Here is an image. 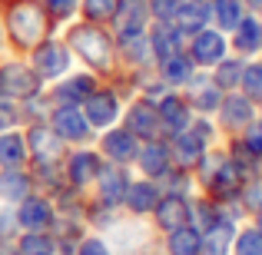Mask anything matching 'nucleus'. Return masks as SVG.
<instances>
[{
	"instance_id": "nucleus-1",
	"label": "nucleus",
	"mask_w": 262,
	"mask_h": 255,
	"mask_svg": "<svg viewBox=\"0 0 262 255\" xmlns=\"http://www.w3.org/2000/svg\"><path fill=\"white\" fill-rule=\"evenodd\" d=\"M7 13V30H10L13 43L30 50L40 40H47V30H53V20L47 17L43 4L40 0H13L4 7Z\"/></svg>"
},
{
	"instance_id": "nucleus-2",
	"label": "nucleus",
	"mask_w": 262,
	"mask_h": 255,
	"mask_svg": "<svg viewBox=\"0 0 262 255\" xmlns=\"http://www.w3.org/2000/svg\"><path fill=\"white\" fill-rule=\"evenodd\" d=\"M67 37H70V47L77 50V57L83 60L86 66H93V70H110L116 43L110 40V33L103 30V24H90V20L73 24Z\"/></svg>"
},
{
	"instance_id": "nucleus-3",
	"label": "nucleus",
	"mask_w": 262,
	"mask_h": 255,
	"mask_svg": "<svg viewBox=\"0 0 262 255\" xmlns=\"http://www.w3.org/2000/svg\"><path fill=\"white\" fill-rule=\"evenodd\" d=\"M40 83L43 80L27 63H4L0 66V96H7V100H30V96L40 93Z\"/></svg>"
},
{
	"instance_id": "nucleus-4",
	"label": "nucleus",
	"mask_w": 262,
	"mask_h": 255,
	"mask_svg": "<svg viewBox=\"0 0 262 255\" xmlns=\"http://www.w3.org/2000/svg\"><path fill=\"white\" fill-rule=\"evenodd\" d=\"M33 70L40 80H57L70 70V50L60 40H40L33 47Z\"/></svg>"
},
{
	"instance_id": "nucleus-5",
	"label": "nucleus",
	"mask_w": 262,
	"mask_h": 255,
	"mask_svg": "<svg viewBox=\"0 0 262 255\" xmlns=\"http://www.w3.org/2000/svg\"><path fill=\"white\" fill-rule=\"evenodd\" d=\"M24 140H27V153H33L37 166H53L63 153V140L53 133L50 123H33Z\"/></svg>"
},
{
	"instance_id": "nucleus-6",
	"label": "nucleus",
	"mask_w": 262,
	"mask_h": 255,
	"mask_svg": "<svg viewBox=\"0 0 262 255\" xmlns=\"http://www.w3.org/2000/svg\"><path fill=\"white\" fill-rule=\"evenodd\" d=\"M50 126H53V133L67 143H86L90 133H93V126H90L86 113L80 106H57L50 113Z\"/></svg>"
},
{
	"instance_id": "nucleus-7",
	"label": "nucleus",
	"mask_w": 262,
	"mask_h": 255,
	"mask_svg": "<svg viewBox=\"0 0 262 255\" xmlns=\"http://www.w3.org/2000/svg\"><path fill=\"white\" fill-rule=\"evenodd\" d=\"M192 43H189V60L196 66H216L219 60L226 57V37L219 30H209L203 27L199 33H192Z\"/></svg>"
},
{
	"instance_id": "nucleus-8",
	"label": "nucleus",
	"mask_w": 262,
	"mask_h": 255,
	"mask_svg": "<svg viewBox=\"0 0 262 255\" xmlns=\"http://www.w3.org/2000/svg\"><path fill=\"white\" fill-rule=\"evenodd\" d=\"M126 129L136 136V140L149 143V140H160V113H156V103H149L146 96L143 100H136L133 106H129L126 113Z\"/></svg>"
},
{
	"instance_id": "nucleus-9",
	"label": "nucleus",
	"mask_w": 262,
	"mask_h": 255,
	"mask_svg": "<svg viewBox=\"0 0 262 255\" xmlns=\"http://www.w3.org/2000/svg\"><path fill=\"white\" fill-rule=\"evenodd\" d=\"M17 225L27 232H47L53 225V205L43 196H27L24 202H17Z\"/></svg>"
},
{
	"instance_id": "nucleus-10",
	"label": "nucleus",
	"mask_w": 262,
	"mask_h": 255,
	"mask_svg": "<svg viewBox=\"0 0 262 255\" xmlns=\"http://www.w3.org/2000/svg\"><path fill=\"white\" fill-rule=\"evenodd\" d=\"M83 113H86V120H90L93 129L113 126L116 116H120V100H116L113 89H93L83 100Z\"/></svg>"
},
{
	"instance_id": "nucleus-11",
	"label": "nucleus",
	"mask_w": 262,
	"mask_h": 255,
	"mask_svg": "<svg viewBox=\"0 0 262 255\" xmlns=\"http://www.w3.org/2000/svg\"><path fill=\"white\" fill-rule=\"evenodd\" d=\"M189 109L192 106L183 100V96L166 93L160 103H156V113H160V129L166 136H176V133H183V129H189V123H192Z\"/></svg>"
},
{
	"instance_id": "nucleus-12",
	"label": "nucleus",
	"mask_w": 262,
	"mask_h": 255,
	"mask_svg": "<svg viewBox=\"0 0 262 255\" xmlns=\"http://www.w3.org/2000/svg\"><path fill=\"white\" fill-rule=\"evenodd\" d=\"M126 186H129V176L123 166H103L100 176H96V189H100V205L103 209H116L123 205V196H126Z\"/></svg>"
},
{
	"instance_id": "nucleus-13",
	"label": "nucleus",
	"mask_w": 262,
	"mask_h": 255,
	"mask_svg": "<svg viewBox=\"0 0 262 255\" xmlns=\"http://www.w3.org/2000/svg\"><path fill=\"white\" fill-rule=\"evenodd\" d=\"M100 149H103V156H106V159L116 163V166H126V163H136L140 140H136L126 126H123V129H110V133L100 140Z\"/></svg>"
},
{
	"instance_id": "nucleus-14",
	"label": "nucleus",
	"mask_w": 262,
	"mask_h": 255,
	"mask_svg": "<svg viewBox=\"0 0 262 255\" xmlns=\"http://www.w3.org/2000/svg\"><path fill=\"white\" fill-rule=\"evenodd\" d=\"M136 166L146 172V179H163L169 169H173V153H169V143L149 140L146 146H140V153H136Z\"/></svg>"
},
{
	"instance_id": "nucleus-15",
	"label": "nucleus",
	"mask_w": 262,
	"mask_h": 255,
	"mask_svg": "<svg viewBox=\"0 0 262 255\" xmlns=\"http://www.w3.org/2000/svg\"><path fill=\"white\" fill-rule=\"evenodd\" d=\"M212 20V7L209 0H179V10L173 17V27L183 37H192V33H199L203 27H209Z\"/></svg>"
},
{
	"instance_id": "nucleus-16",
	"label": "nucleus",
	"mask_w": 262,
	"mask_h": 255,
	"mask_svg": "<svg viewBox=\"0 0 262 255\" xmlns=\"http://www.w3.org/2000/svg\"><path fill=\"white\" fill-rule=\"evenodd\" d=\"M169 153H173V163L179 169H192V166H199V159L206 156V143L199 140L192 129H183V133L169 136Z\"/></svg>"
},
{
	"instance_id": "nucleus-17",
	"label": "nucleus",
	"mask_w": 262,
	"mask_h": 255,
	"mask_svg": "<svg viewBox=\"0 0 262 255\" xmlns=\"http://www.w3.org/2000/svg\"><path fill=\"white\" fill-rule=\"evenodd\" d=\"M153 216H156V225H160L163 232H173V229H179V225H186L192 219L186 196H169V192H163V196H160Z\"/></svg>"
},
{
	"instance_id": "nucleus-18",
	"label": "nucleus",
	"mask_w": 262,
	"mask_h": 255,
	"mask_svg": "<svg viewBox=\"0 0 262 255\" xmlns=\"http://www.w3.org/2000/svg\"><path fill=\"white\" fill-rule=\"evenodd\" d=\"M100 169H103L100 153H93V149H80V153H73L70 163H67V179H70L73 189H83V186L96 182Z\"/></svg>"
},
{
	"instance_id": "nucleus-19",
	"label": "nucleus",
	"mask_w": 262,
	"mask_h": 255,
	"mask_svg": "<svg viewBox=\"0 0 262 255\" xmlns=\"http://www.w3.org/2000/svg\"><path fill=\"white\" fill-rule=\"evenodd\" d=\"M160 196H163V189L153 182V179H140V182H129V186H126L123 205H126L129 212H136V216H146V212L156 209Z\"/></svg>"
},
{
	"instance_id": "nucleus-20",
	"label": "nucleus",
	"mask_w": 262,
	"mask_h": 255,
	"mask_svg": "<svg viewBox=\"0 0 262 255\" xmlns=\"http://www.w3.org/2000/svg\"><path fill=\"white\" fill-rule=\"evenodd\" d=\"M149 50H153V60L160 63V60H166V57H173V53L183 50V33L176 30L173 24H156L153 20V27H149Z\"/></svg>"
},
{
	"instance_id": "nucleus-21",
	"label": "nucleus",
	"mask_w": 262,
	"mask_h": 255,
	"mask_svg": "<svg viewBox=\"0 0 262 255\" xmlns=\"http://www.w3.org/2000/svg\"><path fill=\"white\" fill-rule=\"evenodd\" d=\"M186 86H189L186 103H189L192 109H199V113H216V109H219V103H223V89L212 83V80H206V77L196 73Z\"/></svg>"
},
{
	"instance_id": "nucleus-22",
	"label": "nucleus",
	"mask_w": 262,
	"mask_h": 255,
	"mask_svg": "<svg viewBox=\"0 0 262 255\" xmlns=\"http://www.w3.org/2000/svg\"><path fill=\"white\" fill-rule=\"evenodd\" d=\"M116 27V33H140L146 30L149 24V10H146V0H123L116 17L110 20Z\"/></svg>"
},
{
	"instance_id": "nucleus-23",
	"label": "nucleus",
	"mask_w": 262,
	"mask_h": 255,
	"mask_svg": "<svg viewBox=\"0 0 262 255\" xmlns=\"http://www.w3.org/2000/svg\"><path fill=\"white\" fill-rule=\"evenodd\" d=\"M93 89H96V80L90 77V73H80V77L63 80V83L53 89V103H57V106H80Z\"/></svg>"
},
{
	"instance_id": "nucleus-24",
	"label": "nucleus",
	"mask_w": 262,
	"mask_h": 255,
	"mask_svg": "<svg viewBox=\"0 0 262 255\" xmlns=\"http://www.w3.org/2000/svg\"><path fill=\"white\" fill-rule=\"evenodd\" d=\"M160 77L166 86H186L192 77H196V63L189 60V53H173V57L160 60Z\"/></svg>"
},
{
	"instance_id": "nucleus-25",
	"label": "nucleus",
	"mask_w": 262,
	"mask_h": 255,
	"mask_svg": "<svg viewBox=\"0 0 262 255\" xmlns=\"http://www.w3.org/2000/svg\"><path fill=\"white\" fill-rule=\"evenodd\" d=\"M219 113H223V126L229 129H246L252 123V100L249 96H223V103H219Z\"/></svg>"
},
{
	"instance_id": "nucleus-26",
	"label": "nucleus",
	"mask_w": 262,
	"mask_h": 255,
	"mask_svg": "<svg viewBox=\"0 0 262 255\" xmlns=\"http://www.w3.org/2000/svg\"><path fill=\"white\" fill-rule=\"evenodd\" d=\"M232 232H236V225H232L229 216H223V219H216L212 225H206L203 255H226V252H229V242H232Z\"/></svg>"
},
{
	"instance_id": "nucleus-27",
	"label": "nucleus",
	"mask_w": 262,
	"mask_h": 255,
	"mask_svg": "<svg viewBox=\"0 0 262 255\" xmlns=\"http://www.w3.org/2000/svg\"><path fill=\"white\" fill-rule=\"evenodd\" d=\"M30 182L33 179L27 176L24 169H4L0 172V199L10 202V205L24 202V199L30 196Z\"/></svg>"
},
{
	"instance_id": "nucleus-28",
	"label": "nucleus",
	"mask_w": 262,
	"mask_h": 255,
	"mask_svg": "<svg viewBox=\"0 0 262 255\" xmlns=\"http://www.w3.org/2000/svg\"><path fill=\"white\" fill-rule=\"evenodd\" d=\"M232 33H236V37H232V47H236L239 53H259L262 50V20L256 13H252V17H243Z\"/></svg>"
},
{
	"instance_id": "nucleus-29",
	"label": "nucleus",
	"mask_w": 262,
	"mask_h": 255,
	"mask_svg": "<svg viewBox=\"0 0 262 255\" xmlns=\"http://www.w3.org/2000/svg\"><path fill=\"white\" fill-rule=\"evenodd\" d=\"M27 140L20 133H0V166L4 169H24L27 163Z\"/></svg>"
},
{
	"instance_id": "nucleus-30",
	"label": "nucleus",
	"mask_w": 262,
	"mask_h": 255,
	"mask_svg": "<svg viewBox=\"0 0 262 255\" xmlns=\"http://www.w3.org/2000/svg\"><path fill=\"white\" fill-rule=\"evenodd\" d=\"M169 255H203V236L189 222L169 232Z\"/></svg>"
},
{
	"instance_id": "nucleus-31",
	"label": "nucleus",
	"mask_w": 262,
	"mask_h": 255,
	"mask_svg": "<svg viewBox=\"0 0 262 255\" xmlns=\"http://www.w3.org/2000/svg\"><path fill=\"white\" fill-rule=\"evenodd\" d=\"M209 7H212V20L219 24V30H236L239 20L246 17L243 0H209Z\"/></svg>"
},
{
	"instance_id": "nucleus-32",
	"label": "nucleus",
	"mask_w": 262,
	"mask_h": 255,
	"mask_svg": "<svg viewBox=\"0 0 262 255\" xmlns=\"http://www.w3.org/2000/svg\"><path fill=\"white\" fill-rule=\"evenodd\" d=\"M120 4L123 0H80V13L90 24H110L120 10Z\"/></svg>"
},
{
	"instance_id": "nucleus-33",
	"label": "nucleus",
	"mask_w": 262,
	"mask_h": 255,
	"mask_svg": "<svg viewBox=\"0 0 262 255\" xmlns=\"http://www.w3.org/2000/svg\"><path fill=\"white\" fill-rule=\"evenodd\" d=\"M243 70H246V63L243 60H219L216 63V73H212V83H216L219 89H236L239 86V80H243Z\"/></svg>"
},
{
	"instance_id": "nucleus-34",
	"label": "nucleus",
	"mask_w": 262,
	"mask_h": 255,
	"mask_svg": "<svg viewBox=\"0 0 262 255\" xmlns=\"http://www.w3.org/2000/svg\"><path fill=\"white\" fill-rule=\"evenodd\" d=\"M20 255H53V239L47 232H27L17 245Z\"/></svg>"
},
{
	"instance_id": "nucleus-35",
	"label": "nucleus",
	"mask_w": 262,
	"mask_h": 255,
	"mask_svg": "<svg viewBox=\"0 0 262 255\" xmlns=\"http://www.w3.org/2000/svg\"><path fill=\"white\" fill-rule=\"evenodd\" d=\"M47 10V17L53 20V24H60V20H70L73 13L80 10V0H40Z\"/></svg>"
},
{
	"instance_id": "nucleus-36",
	"label": "nucleus",
	"mask_w": 262,
	"mask_h": 255,
	"mask_svg": "<svg viewBox=\"0 0 262 255\" xmlns=\"http://www.w3.org/2000/svg\"><path fill=\"white\" fill-rule=\"evenodd\" d=\"M239 86L246 89L249 100H262V63H249V66H246Z\"/></svg>"
},
{
	"instance_id": "nucleus-37",
	"label": "nucleus",
	"mask_w": 262,
	"mask_h": 255,
	"mask_svg": "<svg viewBox=\"0 0 262 255\" xmlns=\"http://www.w3.org/2000/svg\"><path fill=\"white\" fill-rule=\"evenodd\" d=\"M146 10H149V20H156V24H173L179 0H146Z\"/></svg>"
},
{
	"instance_id": "nucleus-38",
	"label": "nucleus",
	"mask_w": 262,
	"mask_h": 255,
	"mask_svg": "<svg viewBox=\"0 0 262 255\" xmlns=\"http://www.w3.org/2000/svg\"><path fill=\"white\" fill-rule=\"evenodd\" d=\"M236 252L239 255H262V229H246L236 239Z\"/></svg>"
},
{
	"instance_id": "nucleus-39",
	"label": "nucleus",
	"mask_w": 262,
	"mask_h": 255,
	"mask_svg": "<svg viewBox=\"0 0 262 255\" xmlns=\"http://www.w3.org/2000/svg\"><path fill=\"white\" fill-rule=\"evenodd\" d=\"M20 120V109L13 106V100H7V96H0V133H7V129H13Z\"/></svg>"
},
{
	"instance_id": "nucleus-40",
	"label": "nucleus",
	"mask_w": 262,
	"mask_h": 255,
	"mask_svg": "<svg viewBox=\"0 0 262 255\" xmlns=\"http://www.w3.org/2000/svg\"><path fill=\"white\" fill-rule=\"evenodd\" d=\"M243 146L249 149L256 159H262V123H249V126H246V140H243Z\"/></svg>"
},
{
	"instance_id": "nucleus-41",
	"label": "nucleus",
	"mask_w": 262,
	"mask_h": 255,
	"mask_svg": "<svg viewBox=\"0 0 262 255\" xmlns=\"http://www.w3.org/2000/svg\"><path fill=\"white\" fill-rule=\"evenodd\" d=\"M243 202L249 205L252 212H262V179H252V182L243 189Z\"/></svg>"
},
{
	"instance_id": "nucleus-42",
	"label": "nucleus",
	"mask_w": 262,
	"mask_h": 255,
	"mask_svg": "<svg viewBox=\"0 0 262 255\" xmlns=\"http://www.w3.org/2000/svg\"><path fill=\"white\" fill-rule=\"evenodd\" d=\"M80 255H113V252L106 249L103 239H86V242L80 245Z\"/></svg>"
},
{
	"instance_id": "nucleus-43",
	"label": "nucleus",
	"mask_w": 262,
	"mask_h": 255,
	"mask_svg": "<svg viewBox=\"0 0 262 255\" xmlns=\"http://www.w3.org/2000/svg\"><path fill=\"white\" fill-rule=\"evenodd\" d=\"M246 7H249L252 13H256V17H262V0H243Z\"/></svg>"
}]
</instances>
